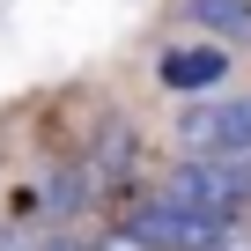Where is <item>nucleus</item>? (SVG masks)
I'll use <instances>...</instances> for the list:
<instances>
[{
  "label": "nucleus",
  "mask_w": 251,
  "mask_h": 251,
  "mask_svg": "<svg viewBox=\"0 0 251 251\" xmlns=\"http://www.w3.org/2000/svg\"><path fill=\"white\" fill-rule=\"evenodd\" d=\"M155 81L177 89V96H214L229 81V45L222 37H185V45H170L155 59Z\"/></svg>",
  "instance_id": "obj_4"
},
{
  "label": "nucleus",
  "mask_w": 251,
  "mask_h": 251,
  "mask_svg": "<svg viewBox=\"0 0 251 251\" xmlns=\"http://www.w3.org/2000/svg\"><path fill=\"white\" fill-rule=\"evenodd\" d=\"M185 155H251V96H192L177 111Z\"/></svg>",
  "instance_id": "obj_2"
},
{
  "label": "nucleus",
  "mask_w": 251,
  "mask_h": 251,
  "mask_svg": "<svg viewBox=\"0 0 251 251\" xmlns=\"http://www.w3.org/2000/svg\"><path fill=\"white\" fill-rule=\"evenodd\" d=\"M96 192H103V170H96V155H89V163H59V170L45 177V200H52V214H59V222H74V214H81Z\"/></svg>",
  "instance_id": "obj_5"
},
{
  "label": "nucleus",
  "mask_w": 251,
  "mask_h": 251,
  "mask_svg": "<svg viewBox=\"0 0 251 251\" xmlns=\"http://www.w3.org/2000/svg\"><path fill=\"white\" fill-rule=\"evenodd\" d=\"M0 251H45V229H30V222H8V229H0Z\"/></svg>",
  "instance_id": "obj_8"
},
{
  "label": "nucleus",
  "mask_w": 251,
  "mask_h": 251,
  "mask_svg": "<svg viewBox=\"0 0 251 251\" xmlns=\"http://www.w3.org/2000/svg\"><path fill=\"white\" fill-rule=\"evenodd\" d=\"M96 251H155V244H148L133 222H118V229H103V236H96Z\"/></svg>",
  "instance_id": "obj_7"
},
{
  "label": "nucleus",
  "mask_w": 251,
  "mask_h": 251,
  "mask_svg": "<svg viewBox=\"0 0 251 251\" xmlns=\"http://www.w3.org/2000/svg\"><path fill=\"white\" fill-rule=\"evenodd\" d=\"M163 192H170L177 207H200V214L236 222V214L251 207V155H185V163L163 177Z\"/></svg>",
  "instance_id": "obj_1"
},
{
  "label": "nucleus",
  "mask_w": 251,
  "mask_h": 251,
  "mask_svg": "<svg viewBox=\"0 0 251 251\" xmlns=\"http://www.w3.org/2000/svg\"><path fill=\"white\" fill-rule=\"evenodd\" d=\"M185 23L222 45H251V0H185Z\"/></svg>",
  "instance_id": "obj_6"
},
{
  "label": "nucleus",
  "mask_w": 251,
  "mask_h": 251,
  "mask_svg": "<svg viewBox=\"0 0 251 251\" xmlns=\"http://www.w3.org/2000/svg\"><path fill=\"white\" fill-rule=\"evenodd\" d=\"M126 222H133L155 251H222L229 244V229L236 222H222V214H200V207H177L170 192H155L141 214H126Z\"/></svg>",
  "instance_id": "obj_3"
},
{
  "label": "nucleus",
  "mask_w": 251,
  "mask_h": 251,
  "mask_svg": "<svg viewBox=\"0 0 251 251\" xmlns=\"http://www.w3.org/2000/svg\"><path fill=\"white\" fill-rule=\"evenodd\" d=\"M222 251H236V244H222Z\"/></svg>",
  "instance_id": "obj_10"
},
{
  "label": "nucleus",
  "mask_w": 251,
  "mask_h": 251,
  "mask_svg": "<svg viewBox=\"0 0 251 251\" xmlns=\"http://www.w3.org/2000/svg\"><path fill=\"white\" fill-rule=\"evenodd\" d=\"M45 251H96V236H74V229H45Z\"/></svg>",
  "instance_id": "obj_9"
}]
</instances>
